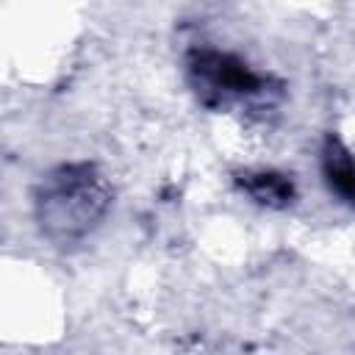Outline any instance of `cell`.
<instances>
[{"label": "cell", "instance_id": "6da1fadb", "mask_svg": "<svg viewBox=\"0 0 355 355\" xmlns=\"http://www.w3.org/2000/svg\"><path fill=\"white\" fill-rule=\"evenodd\" d=\"M111 208V186L94 164H61L42 175L33 191V216L44 239L58 247L86 239Z\"/></svg>", "mask_w": 355, "mask_h": 355}, {"label": "cell", "instance_id": "7a4b0ae2", "mask_svg": "<svg viewBox=\"0 0 355 355\" xmlns=\"http://www.w3.org/2000/svg\"><path fill=\"white\" fill-rule=\"evenodd\" d=\"M186 78L197 103L211 111H227L269 94L266 75L255 72L239 55L214 47H194L186 55Z\"/></svg>", "mask_w": 355, "mask_h": 355}, {"label": "cell", "instance_id": "3957f363", "mask_svg": "<svg viewBox=\"0 0 355 355\" xmlns=\"http://www.w3.org/2000/svg\"><path fill=\"white\" fill-rule=\"evenodd\" d=\"M239 189L258 205L266 208H288L297 200L294 180L283 172L275 169H255V172H241L236 178Z\"/></svg>", "mask_w": 355, "mask_h": 355}, {"label": "cell", "instance_id": "277c9868", "mask_svg": "<svg viewBox=\"0 0 355 355\" xmlns=\"http://www.w3.org/2000/svg\"><path fill=\"white\" fill-rule=\"evenodd\" d=\"M322 175L330 191L355 208V155L336 136H327L322 144Z\"/></svg>", "mask_w": 355, "mask_h": 355}]
</instances>
